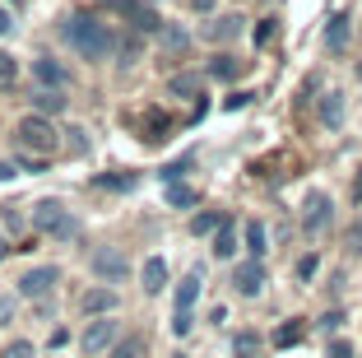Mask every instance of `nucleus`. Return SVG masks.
Returning <instances> with one entry per match:
<instances>
[{"label":"nucleus","mask_w":362,"mask_h":358,"mask_svg":"<svg viewBox=\"0 0 362 358\" xmlns=\"http://www.w3.org/2000/svg\"><path fill=\"white\" fill-rule=\"evenodd\" d=\"M223 219H228V214H218V210H204V214H195V219H191V233H214V228H218Z\"/></svg>","instance_id":"c85d7f7f"},{"label":"nucleus","mask_w":362,"mask_h":358,"mask_svg":"<svg viewBox=\"0 0 362 358\" xmlns=\"http://www.w3.org/2000/svg\"><path fill=\"white\" fill-rule=\"evenodd\" d=\"M279 38V19H260L256 23V47H269Z\"/></svg>","instance_id":"473e14b6"},{"label":"nucleus","mask_w":362,"mask_h":358,"mask_svg":"<svg viewBox=\"0 0 362 358\" xmlns=\"http://www.w3.org/2000/svg\"><path fill=\"white\" fill-rule=\"evenodd\" d=\"M325 47H330L334 56L349 47V10H339V14H330V28H325Z\"/></svg>","instance_id":"2eb2a0df"},{"label":"nucleus","mask_w":362,"mask_h":358,"mask_svg":"<svg viewBox=\"0 0 362 358\" xmlns=\"http://www.w3.org/2000/svg\"><path fill=\"white\" fill-rule=\"evenodd\" d=\"M344 247H349L353 256H362V214L349 223V233H344Z\"/></svg>","instance_id":"2f4dec72"},{"label":"nucleus","mask_w":362,"mask_h":358,"mask_svg":"<svg viewBox=\"0 0 362 358\" xmlns=\"http://www.w3.org/2000/svg\"><path fill=\"white\" fill-rule=\"evenodd\" d=\"M121 340V321H117V312L112 316H93L84 326V335H79V349H84L88 358H107V349Z\"/></svg>","instance_id":"20e7f679"},{"label":"nucleus","mask_w":362,"mask_h":358,"mask_svg":"<svg viewBox=\"0 0 362 358\" xmlns=\"http://www.w3.org/2000/svg\"><path fill=\"white\" fill-rule=\"evenodd\" d=\"M10 5H23V0H10Z\"/></svg>","instance_id":"49530a36"},{"label":"nucleus","mask_w":362,"mask_h":358,"mask_svg":"<svg viewBox=\"0 0 362 358\" xmlns=\"http://www.w3.org/2000/svg\"><path fill=\"white\" fill-rule=\"evenodd\" d=\"M302 330H307V326H302V321H284V326L274 330V345H279V349L298 345V340H302Z\"/></svg>","instance_id":"bb28decb"},{"label":"nucleus","mask_w":362,"mask_h":358,"mask_svg":"<svg viewBox=\"0 0 362 358\" xmlns=\"http://www.w3.org/2000/svg\"><path fill=\"white\" fill-rule=\"evenodd\" d=\"M316 265H320V261H316V256L307 252V256L298 261V279H316Z\"/></svg>","instance_id":"c9c22d12"},{"label":"nucleus","mask_w":362,"mask_h":358,"mask_svg":"<svg viewBox=\"0 0 362 358\" xmlns=\"http://www.w3.org/2000/svg\"><path fill=\"white\" fill-rule=\"evenodd\" d=\"M144 354H149V340L144 335H121L117 345L107 349V358H144Z\"/></svg>","instance_id":"dca6fc26"},{"label":"nucleus","mask_w":362,"mask_h":358,"mask_svg":"<svg viewBox=\"0 0 362 358\" xmlns=\"http://www.w3.org/2000/svg\"><path fill=\"white\" fill-rule=\"evenodd\" d=\"M320 121H325L330 130H339V126H344V94H339V89L320 94Z\"/></svg>","instance_id":"4468645a"},{"label":"nucleus","mask_w":362,"mask_h":358,"mask_svg":"<svg viewBox=\"0 0 362 358\" xmlns=\"http://www.w3.org/2000/svg\"><path fill=\"white\" fill-rule=\"evenodd\" d=\"M186 168H191V158H181V163H168V168H163V181L172 186V181H177V177H181Z\"/></svg>","instance_id":"4c0bfd02"},{"label":"nucleus","mask_w":362,"mask_h":358,"mask_svg":"<svg viewBox=\"0 0 362 358\" xmlns=\"http://www.w3.org/2000/svg\"><path fill=\"white\" fill-rule=\"evenodd\" d=\"M5 33H14V14L10 10H0V38H5Z\"/></svg>","instance_id":"a19ab883"},{"label":"nucleus","mask_w":362,"mask_h":358,"mask_svg":"<svg viewBox=\"0 0 362 358\" xmlns=\"http://www.w3.org/2000/svg\"><path fill=\"white\" fill-rule=\"evenodd\" d=\"M246 65L237 61V56H214L209 61V79H242Z\"/></svg>","instance_id":"aec40b11"},{"label":"nucleus","mask_w":362,"mask_h":358,"mask_svg":"<svg viewBox=\"0 0 362 358\" xmlns=\"http://www.w3.org/2000/svg\"><path fill=\"white\" fill-rule=\"evenodd\" d=\"M5 252H14V247H5V237H0V261H5Z\"/></svg>","instance_id":"a18cd8bd"},{"label":"nucleus","mask_w":362,"mask_h":358,"mask_svg":"<svg viewBox=\"0 0 362 358\" xmlns=\"http://www.w3.org/2000/svg\"><path fill=\"white\" fill-rule=\"evenodd\" d=\"M233 354L237 358H260V354H265V340H260L256 330H237V335H233Z\"/></svg>","instance_id":"a211bd4d"},{"label":"nucleus","mask_w":362,"mask_h":358,"mask_svg":"<svg viewBox=\"0 0 362 358\" xmlns=\"http://www.w3.org/2000/svg\"><path fill=\"white\" fill-rule=\"evenodd\" d=\"M135 177L130 172H117V177H93V191H130Z\"/></svg>","instance_id":"cd10ccee"},{"label":"nucleus","mask_w":362,"mask_h":358,"mask_svg":"<svg viewBox=\"0 0 362 358\" xmlns=\"http://www.w3.org/2000/svg\"><path fill=\"white\" fill-rule=\"evenodd\" d=\"M242 14H223V19H214V23H204V38L209 43H233V38H242Z\"/></svg>","instance_id":"9b49d317"},{"label":"nucleus","mask_w":362,"mask_h":358,"mask_svg":"<svg viewBox=\"0 0 362 358\" xmlns=\"http://www.w3.org/2000/svg\"><path fill=\"white\" fill-rule=\"evenodd\" d=\"M61 107H65L61 89H37V94H33V112H42V116H56Z\"/></svg>","instance_id":"412c9836"},{"label":"nucleus","mask_w":362,"mask_h":358,"mask_svg":"<svg viewBox=\"0 0 362 358\" xmlns=\"http://www.w3.org/2000/svg\"><path fill=\"white\" fill-rule=\"evenodd\" d=\"M93 274L98 279H107V284H126L130 279V261H126V252H117V247H103V252H93Z\"/></svg>","instance_id":"39448f33"},{"label":"nucleus","mask_w":362,"mask_h":358,"mask_svg":"<svg viewBox=\"0 0 362 358\" xmlns=\"http://www.w3.org/2000/svg\"><path fill=\"white\" fill-rule=\"evenodd\" d=\"M158 38H163V52H172V56H186V47H191L186 28H177V23H163Z\"/></svg>","instance_id":"6ab92c4d"},{"label":"nucleus","mask_w":362,"mask_h":358,"mask_svg":"<svg viewBox=\"0 0 362 358\" xmlns=\"http://www.w3.org/2000/svg\"><path fill=\"white\" fill-rule=\"evenodd\" d=\"M195 298H200V274H186L177 284V307H195Z\"/></svg>","instance_id":"b1692460"},{"label":"nucleus","mask_w":362,"mask_h":358,"mask_svg":"<svg viewBox=\"0 0 362 358\" xmlns=\"http://www.w3.org/2000/svg\"><path fill=\"white\" fill-rule=\"evenodd\" d=\"M14 79H19V61L10 52H0V89H10Z\"/></svg>","instance_id":"c756f323"},{"label":"nucleus","mask_w":362,"mask_h":358,"mask_svg":"<svg viewBox=\"0 0 362 358\" xmlns=\"http://www.w3.org/2000/svg\"><path fill=\"white\" fill-rule=\"evenodd\" d=\"M14 321V293H0V326Z\"/></svg>","instance_id":"e433bc0d"},{"label":"nucleus","mask_w":362,"mask_h":358,"mask_svg":"<svg viewBox=\"0 0 362 358\" xmlns=\"http://www.w3.org/2000/svg\"><path fill=\"white\" fill-rule=\"evenodd\" d=\"M172 94L195 98V94H200V74H177V79H172Z\"/></svg>","instance_id":"7c9ffc66"},{"label":"nucleus","mask_w":362,"mask_h":358,"mask_svg":"<svg viewBox=\"0 0 362 358\" xmlns=\"http://www.w3.org/2000/svg\"><path fill=\"white\" fill-rule=\"evenodd\" d=\"M14 177V163H0V181H10Z\"/></svg>","instance_id":"c03bdc74"},{"label":"nucleus","mask_w":362,"mask_h":358,"mask_svg":"<svg viewBox=\"0 0 362 358\" xmlns=\"http://www.w3.org/2000/svg\"><path fill=\"white\" fill-rule=\"evenodd\" d=\"M325 358H353V345L349 340H330V345H325Z\"/></svg>","instance_id":"f704fd0d"},{"label":"nucleus","mask_w":362,"mask_h":358,"mask_svg":"<svg viewBox=\"0 0 362 358\" xmlns=\"http://www.w3.org/2000/svg\"><path fill=\"white\" fill-rule=\"evenodd\" d=\"M37 349H33V340H10L5 345V358H33Z\"/></svg>","instance_id":"72a5a7b5"},{"label":"nucleus","mask_w":362,"mask_h":358,"mask_svg":"<svg viewBox=\"0 0 362 358\" xmlns=\"http://www.w3.org/2000/svg\"><path fill=\"white\" fill-rule=\"evenodd\" d=\"M186 5H191V10H200V14H204V10H214V0H186Z\"/></svg>","instance_id":"37998d69"},{"label":"nucleus","mask_w":362,"mask_h":358,"mask_svg":"<svg viewBox=\"0 0 362 358\" xmlns=\"http://www.w3.org/2000/svg\"><path fill=\"white\" fill-rule=\"evenodd\" d=\"M139 279H144V293H163V289H168V261H163V256H149L144 270H139Z\"/></svg>","instance_id":"f8f14e48"},{"label":"nucleus","mask_w":362,"mask_h":358,"mask_svg":"<svg viewBox=\"0 0 362 358\" xmlns=\"http://www.w3.org/2000/svg\"><path fill=\"white\" fill-rule=\"evenodd\" d=\"M320 326H325V330H339L344 326V312H325V316H320Z\"/></svg>","instance_id":"ea45409f"},{"label":"nucleus","mask_w":362,"mask_h":358,"mask_svg":"<svg viewBox=\"0 0 362 358\" xmlns=\"http://www.w3.org/2000/svg\"><path fill=\"white\" fill-rule=\"evenodd\" d=\"M28 223H33V233H37V237H56V242H65V237L75 233V219H70V210H65L56 196H47V201L33 205Z\"/></svg>","instance_id":"7ed1b4c3"},{"label":"nucleus","mask_w":362,"mask_h":358,"mask_svg":"<svg viewBox=\"0 0 362 358\" xmlns=\"http://www.w3.org/2000/svg\"><path fill=\"white\" fill-rule=\"evenodd\" d=\"M144 126H149V135H144V140H149V145H158V140H168L172 121H168V116L158 112V107H153V112H144Z\"/></svg>","instance_id":"5701e85b"},{"label":"nucleus","mask_w":362,"mask_h":358,"mask_svg":"<svg viewBox=\"0 0 362 358\" xmlns=\"http://www.w3.org/2000/svg\"><path fill=\"white\" fill-rule=\"evenodd\" d=\"M79 312L84 316H112L117 312V293H112V289H88V293L79 298Z\"/></svg>","instance_id":"1a4fd4ad"},{"label":"nucleus","mask_w":362,"mask_h":358,"mask_svg":"<svg viewBox=\"0 0 362 358\" xmlns=\"http://www.w3.org/2000/svg\"><path fill=\"white\" fill-rule=\"evenodd\" d=\"M195 201H200V191H191V186H168V205H172V210H191Z\"/></svg>","instance_id":"393cba45"},{"label":"nucleus","mask_w":362,"mask_h":358,"mask_svg":"<svg viewBox=\"0 0 362 358\" xmlns=\"http://www.w3.org/2000/svg\"><path fill=\"white\" fill-rule=\"evenodd\" d=\"M233 289L242 298H256L260 289H265V265L260 261H242V265H233Z\"/></svg>","instance_id":"6e6552de"},{"label":"nucleus","mask_w":362,"mask_h":358,"mask_svg":"<svg viewBox=\"0 0 362 358\" xmlns=\"http://www.w3.org/2000/svg\"><path fill=\"white\" fill-rule=\"evenodd\" d=\"M330 196H325V191H311L307 196V205H302V233H320L325 228V223H330Z\"/></svg>","instance_id":"0eeeda50"},{"label":"nucleus","mask_w":362,"mask_h":358,"mask_svg":"<svg viewBox=\"0 0 362 358\" xmlns=\"http://www.w3.org/2000/svg\"><path fill=\"white\" fill-rule=\"evenodd\" d=\"M14 145L23 149V154H37V158H52L56 149H61V130L47 121L42 112H33L23 116L19 126H14Z\"/></svg>","instance_id":"f03ea898"},{"label":"nucleus","mask_w":362,"mask_h":358,"mask_svg":"<svg viewBox=\"0 0 362 358\" xmlns=\"http://www.w3.org/2000/svg\"><path fill=\"white\" fill-rule=\"evenodd\" d=\"M353 205H362V168H358V177H353Z\"/></svg>","instance_id":"79ce46f5"},{"label":"nucleus","mask_w":362,"mask_h":358,"mask_svg":"<svg viewBox=\"0 0 362 358\" xmlns=\"http://www.w3.org/2000/svg\"><path fill=\"white\" fill-rule=\"evenodd\" d=\"M191 330H195V312H191V307H177V312H172V335L186 340Z\"/></svg>","instance_id":"a878e982"},{"label":"nucleus","mask_w":362,"mask_h":358,"mask_svg":"<svg viewBox=\"0 0 362 358\" xmlns=\"http://www.w3.org/2000/svg\"><path fill=\"white\" fill-rule=\"evenodd\" d=\"M33 79H37L42 89H61L70 74H65L61 61H52V56H37V61H33Z\"/></svg>","instance_id":"9d476101"},{"label":"nucleus","mask_w":362,"mask_h":358,"mask_svg":"<svg viewBox=\"0 0 362 358\" xmlns=\"http://www.w3.org/2000/svg\"><path fill=\"white\" fill-rule=\"evenodd\" d=\"M237 256V233H233V219H223L214 228V261H233Z\"/></svg>","instance_id":"ddd939ff"},{"label":"nucleus","mask_w":362,"mask_h":358,"mask_svg":"<svg viewBox=\"0 0 362 358\" xmlns=\"http://www.w3.org/2000/svg\"><path fill=\"white\" fill-rule=\"evenodd\" d=\"M242 242H246V252H251V261H260V256L269 252V247H265V223H260V219H246Z\"/></svg>","instance_id":"f3484780"},{"label":"nucleus","mask_w":362,"mask_h":358,"mask_svg":"<svg viewBox=\"0 0 362 358\" xmlns=\"http://www.w3.org/2000/svg\"><path fill=\"white\" fill-rule=\"evenodd\" d=\"M56 284H61V270H56V265H33V270L19 279V293L33 298V303H42V298H52Z\"/></svg>","instance_id":"423d86ee"},{"label":"nucleus","mask_w":362,"mask_h":358,"mask_svg":"<svg viewBox=\"0 0 362 358\" xmlns=\"http://www.w3.org/2000/svg\"><path fill=\"white\" fill-rule=\"evenodd\" d=\"M103 5H107V10H112V14H121V19H130V28H135V23H139V14L149 10L144 0H103Z\"/></svg>","instance_id":"4be33fe9"},{"label":"nucleus","mask_w":362,"mask_h":358,"mask_svg":"<svg viewBox=\"0 0 362 358\" xmlns=\"http://www.w3.org/2000/svg\"><path fill=\"white\" fill-rule=\"evenodd\" d=\"M19 168H23V172H42V168H47V158H37V154H19Z\"/></svg>","instance_id":"58836bf2"},{"label":"nucleus","mask_w":362,"mask_h":358,"mask_svg":"<svg viewBox=\"0 0 362 358\" xmlns=\"http://www.w3.org/2000/svg\"><path fill=\"white\" fill-rule=\"evenodd\" d=\"M65 43H70V52L84 56V61H107V56L117 52V33H112V23L93 19V14H70V19L61 23Z\"/></svg>","instance_id":"f257e3e1"}]
</instances>
